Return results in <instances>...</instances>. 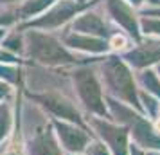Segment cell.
Wrapping results in <instances>:
<instances>
[{
	"label": "cell",
	"mask_w": 160,
	"mask_h": 155,
	"mask_svg": "<svg viewBox=\"0 0 160 155\" xmlns=\"http://www.w3.org/2000/svg\"><path fill=\"white\" fill-rule=\"evenodd\" d=\"M149 6H155V8H160V0H146Z\"/></svg>",
	"instance_id": "7"
},
{
	"label": "cell",
	"mask_w": 160,
	"mask_h": 155,
	"mask_svg": "<svg viewBox=\"0 0 160 155\" xmlns=\"http://www.w3.org/2000/svg\"><path fill=\"white\" fill-rule=\"evenodd\" d=\"M126 45H128V42H126V38L122 34H117V36L112 38V47L113 49H124Z\"/></svg>",
	"instance_id": "4"
},
{
	"label": "cell",
	"mask_w": 160,
	"mask_h": 155,
	"mask_svg": "<svg viewBox=\"0 0 160 155\" xmlns=\"http://www.w3.org/2000/svg\"><path fill=\"white\" fill-rule=\"evenodd\" d=\"M142 29L148 34H158L160 36V18H153V16H148L142 20Z\"/></svg>",
	"instance_id": "2"
},
{
	"label": "cell",
	"mask_w": 160,
	"mask_h": 155,
	"mask_svg": "<svg viewBox=\"0 0 160 155\" xmlns=\"http://www.w3.org/2000/svg\"><path fill=\"white\" fill-rule=\"evenodd\" d=\"M52 0H25V4H23V13H34V11H40V9H43L45 6H49Z\"/></svg>",
	"instance_id": "3"
},
{
	"label": "cell",
	"mask_w": 160,
	"mask_h": 155,
	"mask_svg": "<svg viewBox=\"0 0 160 155\" xmlns=\"http://www.w3.org/2000/svg\"><path fill=\"white\" fill-rule=\"evenodd\" d=\"M148 16H158V18H160V8L148 9Z\"/></svg>",
	"instance_id": "5"
},
{
	"label": "cell",
	"mask_w": 160,
	"mask_h": 155,
	"mask_svg": "<svg viewBox=\"0 0 160 155\" xmlns=\"http://www.w3.org/2000/svg\"><path fill=\"white\" fill-rule=\"evenodd\" d=\"M106 2H108L110 13L115 16L117 22H121L126 29H130V33H135L137 31V18H135V13L131 11L130 6L124 0H106Z\"/></svg>",
	"instance_id": "1"
},
{
	"label": "cell",
	"mask_w": 160,
	"mask_h": 155,
	"mask_svg": "<svg viewBox=\"0 0 160 155\" xmlns=\"http://www.w3.org/2000/svg\"><path fill=\"white\" fill-rule=\"evenodd\" d=\"M2 4H9V2H16V0H0Z\"/></svg>",
	"instance_id": "8"
},
{
	"label": "cell",
	"mask_w": 160,
	"mask_h": 155,
	"mask_svg": "<svg viewBox=\"0 0 160 155\" xmlns=\"http://www.w3.org/2000/svg\"><path fill=\"white\" fill-rule=\"evenodd\" d=\"M124 2H128L130 6H140L142 2H146V0H124Z\"/></svg>",
	"instance_id": "6"
},
{
	"label": "cell",
	"mask_w": 160,
	"mask_h": 155,
	"mask_svg": "<svg viewBox=\"0 0 160 155\" xmlns=\"http://www.w3.org/2000/svg\"><path fill=\"white\" fill-rule=\"evenodd\" d=\"M78 2H87V0H78Z\"/></svg>",
	"instance_id": "9"
}]
</instances>
